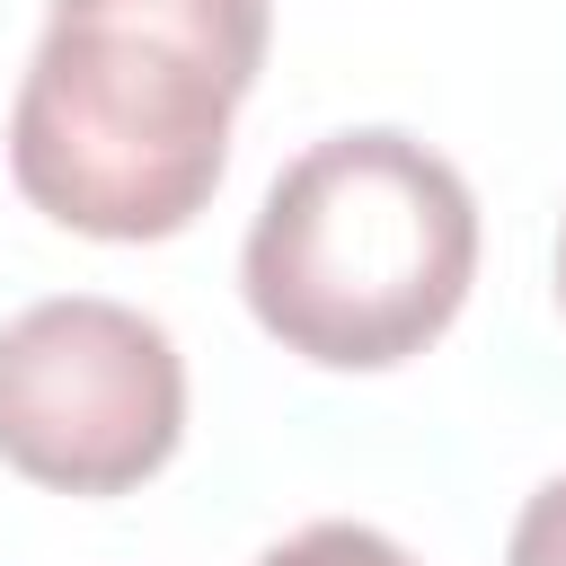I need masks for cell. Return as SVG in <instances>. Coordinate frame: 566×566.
<instances>
[{
  "label": "cell",
  "mask_w": 566,
  "mask_h": 566,
  "mask_svg": "<svg viewBox=\"0 0 566 566\" xmlns=\"http://www.w3.org/2000/svg\"><path fill=\"white\" fill-rule=\"evenodd\" d=\"M186 433V363L159 318L62 292L0 327V460L62 495H124Z\"/></svg>",
  "instance_id": "3"
},
{
  "label": "cell",
  "mask_w": 566,
  "mask_h": 566,
  "mask_svg": "<svg viewBox=\"0 0 566 566\" xmlns=\"http://www.w3.org/2000/svg\"><path fill=\"white\" fill-rule=\"evenodd\" d=\"M504 566H566V478H548V486L522 504Z\"/></svg>",
  "instance_id": "5"
},
{
  "label": "cell",
  "mask_w": 566,
  "mask_h": 566,
  "mask_svg": "<svg viewBox=\"0 0 566 566\" xmlns=\"http://www.w3.org/2000/svg\"><path fill=\"white\" fill-rule=\"evenodd\" d=\"M478 274V203L460 168L407 133H336L301 150L248 230L239 283L256 327L327 371L424 354Z\"/></svg>",
  "instance_id": "2"
},
{
  "label": "cell",
  "mask_w": 566,
  "mask_h": 566,
  "mask_svg": "<svg viewBox=\"0 0 566 566\" xmlns=\"http://www.w3.org/2000/svg\"><path fill=\"white\" fill-rule=\"evenodd\" d=\"M256 566H416V557L389 531H371V522H310V531L274 539Z\"/></svg>",
  "instance_id": "4"
},
{
  "label": "cell",
  "mask_w": 566,
  "mask_h": 566,
  "mask_svg": "<svg viewBox=\"0 0 566 566\" xmlns=\"http://www.w3.org/2000/svg\"><path fill=\"white\" fill-rule=\"evenodd\" d=\"M265 71V0H53L9 106L18 195L80 239L186 230Z\"/></svg>",
  "instance_id": "1"
},
{
  "label": "cell",
  "mask_w": 566,
  "mask_h": 566,
  "mask_svg": "<svg viewBox=\"0 0 566 566\" xmlns=\"http://www.w3.org/2000/svg\"><path fill=\"white\" fill-rule=\"evenodd\" d=\"M557 301H566V239H557Z\"/></svg>",
  "instance_id": "6"
}]
</instances>
